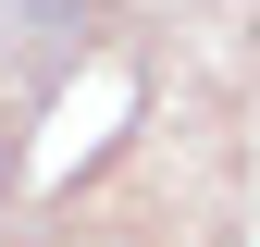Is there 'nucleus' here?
Wrapping results in <instances>:
<instances>
[{
  "label": "nucleus",
  "mask_w": 260,
  "mask_h": 247,
  "mask_svg": "<svg viewBox=\"0 0 260 247\" xmlns=\"http://www.w3.org/2000/svg\"><path fill=\"white\" fill-rule=\"evenodd\" d=\"M0 185H13V124H0Z\"/></svg>",
  "instance_id": "nucleus-1"
}]
</instances>
